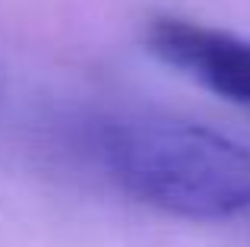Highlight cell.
<instances>
[{
    "label": "cell",
    "mask_w": 250,
    "mask_h": 247,
    "mask_svg": "<svg viewBox=\"0 0 250 247\" xmlns=\"http://www.w3.org/2000/svg\"><path fill=\"white\" fill-rule=\"evenodd\" d=\"M146 48L206 92L250 108V38L187 16H152Z\"/></svg>",
    "instance_id": "7a4b0ae2"
},
{
    "label": "cell",
    "mask_w": 250,
    "mask_h": 247,
    "mask_svg": "<svg viewBox=\"0 0 250 247\" xmlns=\"http://www.w3.org/2000/svg\"><path fill=\"white\" fill-rule=\"evenodd\" d=\"M85 155L124 197L190 222L250 219V146L165 111H117L85 127Z\"/></svg>",
    "instance_id": "6da1fadb"
}]
</instances>
